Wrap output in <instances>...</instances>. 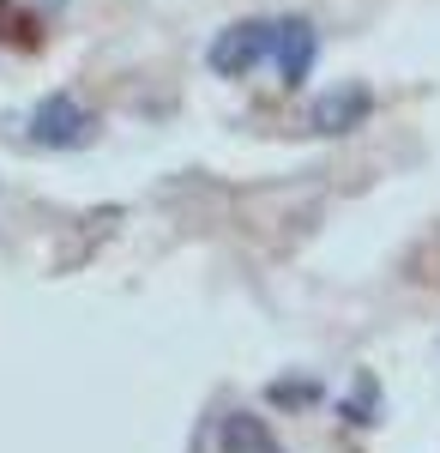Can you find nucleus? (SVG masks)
I'll use <instances>...</instances> for the list:
<instances>
[{
  "label": "nucleus",
  "mask_w": 440,
  "mask_h": 453,
  "mask_svg": "<svg viewBox=\"0 0 440 453\" xmlns=\"http://www.w3.org/2000/svg\"><path fill=\"white\" fill-rule=\"evenodd\" d=\"M271 49H277V19H236V25H224L211 36L205 67L217 79H247L260 61H271Z\"/></svg>",
  "instance_id": "f257e3e1"
},
{
  "label": "nucleus",
  "mask_w": 440,
  "mask_h": 453,
  "mask_svg": "<svg viewBox=\"0 0 440 453\" xmlns=\"http://www.w3.org/2000/svg\"><path fill=\"white\" fill-rule=\"evenodd\" d=\"M31 145H49V151H79V145H91L97 134V115L79 104L72 91H49L42 104L31 109Z\"/></svg>",
  "instance_id": "f03ea898"
},
{
  "label": "nucleus",
  "mask_w": 440,
  "mask_h": 453,
  "mask_svg": "<svg viewBox=\"0 0 440 453\" xmlns=\"http://www.w3.org/2000/svg\"><path fill=\"white\" fill-rule=\"evenodd\" d=\"M271 61H277V85H284V91L307 85V73L320 61V31H314V19H277V49H271Z\"/></svg>",
  "instance_id": "7ed1b4c3"
},
{
  "label": "nucleus",
  "mask_w": 440,
  "mask_h": 453,
  "mask_svg": "<svg viewBox=\"0 0 440 453\" xmlns=\"http://www.w3.org/2000/svg\"><path fill=\"white\" fill-rule=\"evenodd\" d=\"M368 115H374V91H368V85H338V91L314 97L307 127L332 140V134H356V127H368Z\"/></svg>",
  "instance_id": "20e7f679"
},
{
  "label": "nucleus",
  "mask_w": 440,
  "mask_h": 453,
  "mask_svg": "<svg viewBox=\"0 0 440 453\" xmlns=\"http://www.w3.org/2000/svg\"><path fill=\"white\" fill-rule=\"evenodd\" d=\"M217 448L224 453H284V441L271 435V423L260 411H230V418H217Z\"/></svg>",
  "instance_id": "39448f33"
},
{
  "label": "nucleus",
  "mask_w": 440,
  "mask_h": 453,
  "mask_svg": "<svg viewBox=\"0 0 440 453\" xmlns=\"http://www.w3.org/2000/svg\"><path fill=\"white\" fill-rule=\"evenodd\" d=\"M338 418H344V423H356V429L380 423V387H374V375H356L350 399H338Z\"/></svg>",
  "instance_id": "423d86ee"
},
{
  "label": "nucleus",
  "mask_w": 440,
  "mask_h": 453,
  "mask_svg": "<svg viewBox=\"0 0 440 453\" xmlns=\"http://www.w3.org/2000/svg\"><path fill=\"white\" fill-rule=\"evenodd\" d=\"M266 399H271V405H314V399H320V387H314V381H271Z\"/></svg>",
  "instance_id": "0eeeda50"
},
{
  "label": "nucleus",
  "mask_w": 440,
  "mask_h": 453,
  "mask_svg": "<svg viewBox=\"0 0 440 453\" xmlns=\"http://www.w3.org/2000/svg\"><path fill=\"white\" fill-rule=\"evenodd\" d=\"M42 6H61V0H42Z\"/></svg>",
  "instance_id": "6e6552de"
}]
</instances>
